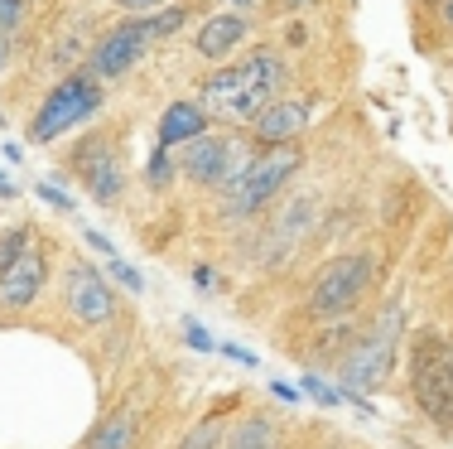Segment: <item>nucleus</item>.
<instances>
[{
  "instance_id": "obj_21",
  "label": "nucleus",
  "mask_w": 453,
  "mask_h": 449,
  "mask_svg": "<svg viewBox=\"0 0 453 449\" xmlns=\"http://www.w3.org/2000/svg\"><path fill=\"white\" fill-rule=\"evenodd\" d=\"M304 397H314L319 406H342L348 397H342V387H328L323 377H314V372H304Z\"/></svg>"
},
{
  "instance_id": "obj_5",
  "label": "nucleus",
  "mask_w": 453,
  "mask_h": 449,
  "mask_svg": "<svg viewBox=\"0 0 453 449\" xmlns=\"http://www.w3.org/2000/svg\"><path fill=\"white\" fill-rule=\"evenodd\" d=\"M372 275H376V256H366V252L333 256V261L314 275V285H309V319H314V324L348 319L352 309L362 305V295L372 290Z\"/></svg>"
},
{
  "instance_id": "obj_22",
  "label": "nucleus",
  "mask_w": 453,
  "mask_h": 449,
  "mask_svg": "<svg viewBox=\"0 0 453 449\" xmlns=\"http://www.w3.org/2000/svg\"><path fill=\"white\" fill-rule=\"evenodd\" d=\"M35 194L44 198V203H53L58 213H73V208H78V198H73V194H63L58 184H49V179H39V184H35Z\"/></svg>"
},
{
  "instance_id": "obj_32",
  "label": "nucleus",
  "mask_w": 453,
  "mask_h": 449,
  "mask_svg": "<svg viewBox=\"0 0 453 449\" xmlns=\"http://www.w3.org/2000/svg\"><path fill=\"white\" fill-rule=\"evenodd\" d=\"M0 198H15V184H10L5 174H0Z\"/></svg>"
},
{
  "instance_id": "obj_34",
  "label": "nucleus",
  "mask_w": 453,
  "mask_h": 449,
  "mask_svg": "<svg viewBox=\"0 0 453 449\" xmlns=\"http://www.w3.org/2000/svg\"><path fill=\"white\" fill-rule=\"evenodd\" d=\"M323 449H342V445H338V440H333V445H323Z\"/></svg>"
},
{
  "instance_id": "obj_26",
  "label": "nucleus",
  "mask_w": 453,
  "mask_h": 449,
  "mask_svg": "<svg viewBox=\"0 0 453 449\" xmlns=\"http://www.w3.org/2000/svg\"><path fill=\"white\" fill-rule=\"evenodd\" d=\"M222 352L236 362V368H256V352H246L242 344H222Z\"/></svg>"
},
{
  "instance_id": "obj_10",
  "label": "nucleus",
  "mask_w": 453,
  "mask_h": 449,
  "mask_svg": "<svg viewBox=\"0 0 453 449\" xmlns=\"http://www.w3.org/2000/svg\"><path fill=\"white\" fill-rule=\"evenodd\" d=\"M68 169H78L82 189H88V194L102 203V208L121 203V194H126V169H121V159H116V145L106 141V135H82V141L73 145Z\"/></svg>"
},
{
  "instance_id": "obj_13",
  "label": "nucleus",
  "mask_w": 453,
  "mask_h": 449,
  "mask_svg": "<svg viewBox=\"0 0 453 449\" xmlns=\"http://www.w3.org/2000/svg\"><path fill=\"white\" fill-rule=\"evenodd\" d=\"M44 285H49V256L35 242V247H29L5 275H0V309H5V314L29 309L39 295H44Z\"/></svg>"
},
{
  "instance_id": "obj_7",
  "label": "nucleus",
  "mask_w": 453,
  "mask_h": 449,
  "mask_svg": "<svg viewBox=\"0 0 453 449\" xmlns=\"http://www.w3.org/2000/svg\"><path fill=\"white\" fill-rule=\"evenodd\" d=\"M179 174L188 179V184H198V189H222L232 184L236 174H242L246 165H251V155H246L242 145L232 141V135H218V131H203V135H193L188 145H179Z\"/></svg>"
},
{
  "instance_id": "obj_3",
  "label": "nucleus",
  "mask_w": 453,
  "mask_h": 449,
  "mask_svg": "<svg viewBox=\"0 0 453 449\" xmlns=\"http://www.w3.org/2000/svg\"><path fill=\"white\" fill-rule=\"evenodd\" d=\"M102 102H106V92L88 68L63 73V78L44 92V102L35 106V116H29V126H25V141L29 145H58L63 135L82 131V126L102 112Z\"/></svg>"
},
{
  "instance_id": "obj_14",
  "label": "nucleus",
  "mask_w": 453,
  "mask_h": 449,
  "mask_svg": "<svg viewBox=\"0 0 453 449\" xmlns=\"http://www.w3.org/2000/svg\"><path fill=\"white\" fill-rule=\"evenodd\" d=\"M212 126V116H208V106H203L198 97H179V102H169L165 112H159V121H155V145H165V150H179V145H188L193 135H203Z\"/></svg>"
},
{
  "instance_id": "obj_24",
  "label": "nucleus",
  "mask_w": 453,
  "mask_h": 449,
  "mask_svg": "<svg viewBox=\"0 0 453 449\" xmlns=\"http://www.w3.org/2000/svg\"><path fill=\"white\" fill-rule=\"evenodd\" d=\"M183 338H188V348H198V352H212V334L198 324V319H183Z\"/></svg>"
},
{
  "instance_id": "obj_17",
  "label": "nucleus",
  "mask_w": 453,
  "mask_h": 449,
  "mask_svg": "<svg viewBox=\"0 0 453 449\" xmlns=\"http://www.w3.org/2000/svg\"><path fill=\"white\" fill-rule=\"evenodd\" d=\"M188 25V5H159V10H150L145 15V29H150V39H174L179 29Z\"/></svg>"
},
{
  "instance_id": "obj_27",
  "label": "nucleus",
  "mask_w": 453,
  "mask_h": 449,
  "mask_svg": "<svg viewBox=\"0 0 453 449\" xmlns=\"http://www.w3.org/2000/svg\"><path fill=\"white\" fill-rule=\"evenodd\" d=\"M271 5H275V15H299V10L319 5V0H271Z\"/></svg>"
},
{
  "instance_id": "obj_2",
  "label": "nucleus",
  "mask_w": 453,
  "mask_h": 449,
  "mask_svg": "<svg viewBox=\"0 0 453 449\" xmlns=\"http://www.w3.org/2000/svg\"><path fill=\"white\" fill-rule=\"evenodd\" d=\"M410 401L439 435H453V344L439 329H419L405 348Z\"/></svg>"
},
{
  "instance_id": "obj_30",
  "label": "nucleus",
  "mask_w": 453,
  "mask_h": 449,
  "mask_svg": "<svg viewBox=\"0 0 453 449\" xmlns=\"http://www.w3.org/2000/svg\"><path fill=\"white\" fill-rule=\"evenodd\" d=\"M271 391H275V397H280V401H299V391H289V387H285V382H271Z\"/></svg>"
},
{
  "instance_id": "obj_23",
  "label": "nucleus",
  "mask_w": 453,
  "mask_h": 449,
  "mask_svg": "<svg viewBox=\"0 0 453 449\" xmlns=\"http://www.w3.org/2000/svg\"><path fill=\"white\" fill-rule=\"evenodd\" d=\"M25 25V0H0V35H15V29Z\"/></svg>"
},
{
  "instance_id": "obj_12",
  "label": "nucleus",
  "mask_w": 453,
  "mask_h": 449,
  "mask_svg": "<svg viewBox=\"0 0 453 449\" xmlns=\"http://www.w3.org/2000/svg\"><path fill=\"white\" fill-rule=\"evenodd\" d=\"M246 35H251V19L242 10H212L198 25V35H193V53L208 63H232L236 49L246 44Z\"/></svg>"
},
{
  "instance_id": "obj_8",
  "label": "nucleus",
  "mask_w": 453,
  "mask_h": 449,
  "mask_svg": "<svg viewBox=\"0 0 453 449\" xmlns=\"http://www.w3.org/2000/svg\"><path fill=\"white\" fill-rule=\"evenodd\" d=\"M155 44L145 29V15H121L111 29H102V35L92 39L88 49V73L96 82H116L126 78V73L135 68L140 58H145V49Z\"/></svg>"
},
{
  "instance_id": "obj_16",
  "label": "nucleus",
  "mask_w": 453,
  "mask_h": 449,
  "mask_svg": "<svg viewBox=\"0 0 453 449\" xmlns=\"http://www.w3.org/2000/svg\"><path fill=\"white\" fill-rule=\"evenodd\" d=\"M35 237H39V232H35V222H10V228L0 232V275H5L10 266L19 261V256H25L29 247H35Z\"/></svg>"
},
{
  "instance_id": "obj_18",
  "label": "nucleus",
  "mask_w": 453,
  "mask_h": 449,
  "mask_svg": "<svg viewBox=\"0 0 453 449\" xmlns=\"http://www.w3.org/2000/svg\"><path fill=\"white\" fill-rule=\"evenodd\" d=\"M222 440H226V425H222V411H218V415H208V421L193 425L179 449H222Z\"/></svg>"
},
{
  "instance_id": "obj_6",
  "label": "nucleus",
  "mask_w": 453,
  "mask_h": 449,
  "mask_svg": "<svg viewBox=\"0 0 453 449\" xmlns=\"http://www.w3.org/2000/svg\"><path fill=\"white\" fill-rule=\"evenodd\" d=\"M395 338H401V314L386 309V319H376L366 334L352 338V348L342 352V382L352 391H376L386 377H391V362H395Z\"/></svg>"
},
{
  "instance_id": "obj_25",
  "label": "nucleus",
  "mask_w": 453,
  "mask_h": 449,
  "mask_svg": "<svg viewBox=\"0 0 453 449\" xmlns=\"http://www.w3.org/2000/svg\"><path fill=\"white\" fill-rule=\"evenodd\" d=\"M159 5H169V0H116L121 15H150V10H159Z\"/></svg>"
},
{
  "instance_id": "obj_33",
  "label": "nucleus",
  "mask_w": 453,
  "mask_h": 449,
  "mask_svg": "<svg viewBox=\"0 0 453 449\" xmlns=\"http://www.w3.org/2000/svg\"><path fill=\"white\" fill-rule=\"evenodd\" d=\"M5 53H10V44H5V35H0V68H5Z\"/></svg>"
},
{
  "instance_id": "obj_28",
  "label": "nucleus",
  "mask_w": 453,
  "mask_h": 449,
  "mask_svg": "<svg viewBox=\"0 0 453 449\" xmlns=\"http://www.w3.org/2000/svg\"><path fill=\"white\" fill-rule=\"evenodd\" d=\"M88 242H92V247L102 252V256H116V247H111V237H106V232H96V228H92V232H88Z\"/></svg>"
},
{
  "instance_id": "obj_29",
  "label": "nucleus",
  "mask_w": 453,
  "mask_h": 449,
  "mask_svg": "<svg viewBox=\"0 0 453 449\" xmlns=\"http://www.w3.org/2000/svg\"><path fill=\"white\" fill-rule=\"evenodd\" d=\"M193 281H198V290H212V271H208V266H198V271H193Z\"/></svg>"
},
{
  "instance_id": "obj_31",
  "label": "nucleus",
  "mask_w": 453,
  "mask_h": 449,
  "mask_svg": "<svg viewBox=\"0 0 453 449\" xmlns=\"http://www.w3.org/2000/svg\"><path fill=\"white\" fill-rule=\"evenodd\" d=\"M439 19H444V25L453 29V0H439Z\"/></svg>"
},
{
  "instance_id": "obj_20",
  "label": "nucleus",
  "mask_w": 453,
  "mask_h": 449,
  "mask_svg": "<svg viewBox=\"0 0 453 449\" xmlns=\"http://www.w3.org/2000/svg\"><path fill=\"white\" fill-rule=\"evenodd\" d=\"M106 271H111V281H116V285H126L131 295L145 290V275H140L131 261H121V252H116V256H106Z\"/></svg>"
},
{
  "instance_id": "obj_19",
  "label": "nucleus",
  "mask_w": 453,
  "mask_h": 449,
  "mask_svg": "<svg viewBox=\"0 0 453 449\" xmlns=\"http://www.w3.org/2000/svg\"><path fill=\"white\" fill-rule=\"evenodd\" d=\"M174 174H179L174 155H169L165 145H155V150H150V159H145V184H150V189H159V194H165V189L174 184Z\"/></svg>"
},
{
  "instance_id": "obj_1",
  "label": "nucleus",
  "mask_w": 453,
  "mask_h": 449,
  "mask_svg": "<svg viewBox=\"0 0 453 449\" xmlns=\"http://www.w3.org/2000/svg\"><path fill=\"white\" fill-rule=\"evenodd\" d=\"M289 82L285 58L275 49H251L246 58H232L203 82L198 102L208 106V116H222V121H251L265 102L280 97V88Z\"/></svg>"
},
{
  "instance_id": "obj_11",
  "label": "nucleus",
  "mask_w": 453,
  "mask_h": 449,
  "mask_svg": "<svg viewBox=\"0 0 453 449\" xmlns=\"http://www.w3.org/2000/svg\"><path fill=\"white\" fill-rule=\"evenodd\" d=\"M309 102H299V97H275V102H265L261 112L246 121V131H251V141L256 145H295L299 135L309 131Z\"/></svg>"
},
{
  "instance_id": "obj_9",
  "label": "nucleus",
  "mask_w": 453,
  "mask_h": 449,
  "mask_svg": "<svg viewBox=\"0 0 453 449\" xmlns=\"http://www.w3.org/2000/svg\"><path fill=\"white\" fill-rule=\"evenodd\" d=\"M63 305H68V314L82 329H102L116 319V290L82 256H68V266H63Z\"/></svg>"
},
{
  "instance_id": "obj_4",
  "label": "nucleus",
  "mask_w": 453,
  "mask_h": 449,
  "mask_svg": "<svg viewBox=\"0 0 453 449\" xmlns=\"http://www.w3.org/2000/svg\"><path fill=\"white\" fill-rule=\"evenodd\" d=\"M299 165H304V150L299 145H265L261 155H251V165L222 189L226 218H256V213H265L285 194L289 179L299 174Z\"/></svg>"
},
{
  "instance_id": "obj_15",
  "label": "nucleus",
  "mask_w": 453,
  "mask_h": 449,
  "mask_svg": "<svg viewBox=\"0 0 453 449\" xmlns=\"http://www.w3.org/2000/svg\"><path fill=\"white\" fill-rule=\"evenodd\" d=\"M222 449H285V425L271 411H246L236 425H226Z\"/></svg>"
}]
</instances>
